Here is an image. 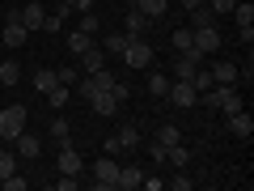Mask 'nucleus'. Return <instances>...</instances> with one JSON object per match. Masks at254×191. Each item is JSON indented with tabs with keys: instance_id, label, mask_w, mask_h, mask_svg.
Instances as JSON below:
<instances>
[{
	"instance_id": "nucleus-13",
	"label": "nucleus",
	"mask_w": 254,
	"mask_h": 191,
	"mask_svg": "<svg viewBox=\"0 0 254 191\" xmlns=\"http://www.w3.org/2000/svg\"><path fill=\"white\" fill-rule=\"evenodd\" d=\"M225 119H229V132H233L237 140H250V136H254V119L246 115V110H237V115H225Z\"/></svg>"
},
{
	"instance_id": "nucleus-19",
	"label": "nucleus",
	"mask_w": 254,
	"mask_h": 191,
	"mask_svg": "<svg viewBox=\"0 0 254 191\" xmlns=\"http://www.w3.org/2000/svg\"><path fill=\"white\" fill-rule=\"evenodd\" d=\"M165 162L178 166V170H187V166H190V149L182 145V140H178V145H165Z\"/></svg>"
},
{
	"instance_id": "nucleus-36",
	"label": "nucleus",
	"mask_w": 254,
	"mask_h": 191,
	"mask_svg": "<svg viewBox=\"0 0 254 191\" xmlns=\"http://www.w3.org/2000/svg\"><path fill=\"white\" fill-rule=\"evenodd\" d=\"M165 187H170V191H190V187H195V179H187V174L178 170V174H174L170 183H165Z\"/></svg>"
},
{
	"instance_id": "nucleus-43",
	"label": "nucleus",
	"mask_w": 254,
	"mask_h": 191,
	"mask_svg": "<svg viewBox=\"0 0 254 191\" xmlns=\"http://www.w3.org/2000/svg\"><path fill=\"white\" fill-rule=\"evenodd\" d=\"M55 191H76V174H64V179H55Z\"/></svg>"
},
{
	"instance_id": "nucleus-44",
	"label": "nucleus",
	"mask_w": 254,
	"mask_h": 191,
	"mask_svg": "<svg viewBox=\"0 0 254 191\" xmlns=\"http://www.w3.org/2000/svg\"><path fill=\"white\" fill-rule=\"evenodd\" d=\"M182 9H187V13L190 9H203V0H182Z\"/></svg>"
},
{
	"instance_id": "nucleus-20",
	"label": "nucleus",
	"mask_w": 254,
	"mask_h": 191,
	"mask_svg": "<svg viewBox=\"0 0 254 191\" xmlns=\"http://www.w3.org/2000/svg\"><path fill=\"white\" fill-rule=\"evenodd\" d=\"M47 102H51V110H64L68 106V102H72V85H55L51 94H43Z\"/></svg>"
},
{
	"instance_id": "nucleus-1",
	"label": "nucleus",
	"mask_w": 254,
	"mask_h": 191,
	"mask_svg": "<svg viewBox=\"0 0 254 191\" xmlns=\"http://www.w3.org/2000/svg\"><path fill=\"white\" fill-rule=\"evenodd\" d=\"M93 179H98L93 183L98 191H119V162L110 153H102L98 162H93Z\"/></svg>"
},
{
	"instance_id": "nucleus-45",
	"label": "nucleus",
	"mask_w": 254,
	"mask_h": 191,
	"mask_svg": "<svg viewBox=\"0 0 254 191\" xmlns=\"http://www.w3.org/2000/svg\"><path fill=\"white\" fill-rule=\"evenodd\" d=\"M60 4H68V9H72V4H76V0H60Z\"/></svg>"
},
{
	"instance_id": "nucleus-34",
	"label": "nucleus",
	"mask_w": 254,
	"mask_h": 191,
	"mask_svg": "<svg viewBox=\"0 0 254 191\" xmlns=\"http://www.w3.org/2000/svg\"><path fill=\"white\" fill-rule=\"evenodd\" d=\"M190 47H195V43H190V26L187 30H174V51H190Z\"/></svg>"
},
{
	"instance_id": "nucleus-8",
	"label": "nucleus",
	"mask_w": 254,
	"mask_h": 191,
	"mask_svg": "<svg viewBox=\"0 0 254 191\" xmlns=\"http://www.w3.org/2000/svg\"><path fill=\"white\" fill-rule=\"evenodd\" d=\"M89 106H93V115H102V119H115L119 110H123V102H119L110 90H102V94H93V98H89Z\"/></svg>"
},
{
	"instance_id": "nucleus-31",
	"label": "nucleus",
	"mask_w": 254,
	"mask_h": 191,
	"mask_svg": "<svg viewBox=\"0 0 254 191\" xmlns=\"http://www.w3.org/2000/svg\"><path fill=\"white\" fill-rule=\"evenodd\" d=\"M212 21H216V13H212V9H190V30L212 26Z\"/></svg>"
},
{
	"instance_id": "nucleus-11",
	"label": "nucleus",
	"mask_w": 254,
	"mask_h": 191,
	"mask_svg": "<svg viewBox=\"0 0 254 191\" xmlns=\"http://www.w3.org/2000/svg\"><path fill=\"white\" fill-rule=\"evenodd\" d=\"M208 73H212V81H216V85H237V81H242V77H237L242 68H237L233 60H216Z\"/></svg>"
},
{
	"instance_id": "nucleus-42",
	"label": "nucleus",
	"mask_w": 254,
	"mask_h": 191,
	"mask_svg": "<svg viewBox=\"0 0 254 191\" xmlns=\"http://www.w3.org/2000/svg\"><path fill=\"white\" fill-rule=\"evenodd\" d=\"M233 4H237V0H208V9L216 13V17H220V13H233Z\"/></svg>"
},
{
	"instance_id": "nucleus-14",
	"label": "nucleus",
	"mask_w": 254,
	"mask_h": 191,
	"mask_svg": "<svg viewBox=\"0 0 254 191\" xmlns=\"http://www.w3.org/2000/svg\"><path fill=\"white\" fill-rule=\"evenodd\" d=\"M13 145H17V157H21V162H34V157L43 153V140H38V136H30V132H21V136L13 140Z\"/></svg>"
},
{
	"instance_id": "nucleus-25",
	"label": "nucleus",
	"mask_w": 254,
	"mask_h": 191,
	"mask_svg": "<svg viewBox=\"0 0 254 191\" xmlns=\"http://www.w3.org/2000/svg\"><path fill=\"white\" fill-rule=\"evenodd\" d=\"M68 13H72V9H68V4H60V9H55L51 17L43 21V30H47V34H60V30H64V17H68Z\"/></svg>"
},
{
	"instance_id": "nucleus-24",
	"label": "nucleus",
	"mask_w": 254,
	"mask_h": 191,
	"mask_svg": "<svg viewBox=\"0 0 254 191\" xmlns=\"http://www.w3.org/2000/svg\"><path fill=\"white\" fill-rule=\"evenodd\" d=\"M233 17H237V30L254 26V4H250V0H237V4H233Z\"/></svg>"
},
{
	"instance_id": "nucleus-32",
	"label": "nucleus",
	"mask_w": 254,
	"mask_h": 191,
	"mask_svg": "<svg viewBox=\"0 0 254 191\" xmlns=\"http://www.w3.org/2000/svg\"><path fill=\"white\" fill-rule=\"evenodd\" d=\"M190 85H195L199 94H208V90H212L216 81H212V73H208V68H195V77H190Z\"/></svg>"
},
{
	"instance_id": "nucleus-18",
	"label": "nucleus",
	"mask_w": 254,
	"mask_h": 191,
	"mask_svg": "<svg viewBox=\"0 0 254 191\" xmlns=\"http://www.w3.org/2000/svg\"><path fill=\"white\" fill-rule=\"evenodd\" d=\"M47 136H51L55 145H72V127H68V119L55 115V119H51V127H47Z\"/></svg>"
},
{
	"instance_id": "nucleus-39",
	"label": "nucleus",
	"mask_w": 254,
	"mask_h": 191,
	"mask_svg": "<svg viewBox=\"0 0 254 191\" xmlns=\"http://www.w3.org/2000/svg\"><path fill=\"white\" fill-rule=\"evenodd\" d=\"M102 153H110V157H119V153H123V145H119V136H115V132H110V136L102 140Z\"/></svg>"
},
{
	"instance_id": "nucleus-30",
	"label": "nucleus",
	"mask_w": 254,
	"mask_h": 191,
	"mask_svg": "<svg viewBox=\"0 0 254 191\" xmlns=\"http://www.w3.org/2000/svg\"><path fill=\"white\" fill-rule=\"evenodd\" d=\"M165 90H170V77H165V73L148 77V94H153V98H165Z\"/></svg>"
},
{
	"instance_id": "nucleus-16",
	"label": "nucleus",
	"mask_w": 254,
	"mask_h": 191,
	"mask_svg": "<svg viewBox=\"0 0 254 191\" xmlns=\"http://www.w3.org/2000/svg\"><path fill=\"white\" fill-rule=\"evenodd\" d=\"M144 30H148V17L131 4V9H127V30H123V34H127V38H144Z\"/></svg>"
},
{
	"instance_id": "nucleus-28",
	"label": "nucleus",
	"mask_w": 254,
	"mask_h": 191,
	"mask_svg": "<svg viewBox=\"0 0 254 191\" xmlns=\"http://www.w3.org/2000/svg\"><path fill=\"white\" fill-rule=\"evenodd\" d=\"M76 30H81V34H89V38H98V30H102L98 13H81V21H76Z\"/></svg>"
},
{
	"instance_id": "nucleus-10",
	"label": "nucleus",
	"mask_w": 254,
	"mask_h": 191,
	"mask_svg": "<svg viewBox=\"0 0 254 191\" xmlns=\"http://www.w3.org/2000/svg\"><path fill=\"white\" fill-rule=\"evenodd\" d=\"M30 38V30L21 26V17H17V9H9V17H4V43L9 47H21Z\"/></svg>"
},
{
	"instance_id": "nucleus-40",
	"label": "nucleus",
	"mask_w": 254,
	"mask_h": 191,
	"mask_svg": "<svg viewBox=\"0 0 254 191\" xmlns=\"http://www.w3.org/2000/svg\"><path fill=\"white\" fill-rule=\"evenodd\" d=\"M0 187H4V191H26L30 183H26V179H17V174H9V179H0Z\"/></svg>"
},
{
	"instance_id": "nucleus-6",
	"label": "nucleus",
	"mask_w": 254,
	"mask_h": 191,
	"mask_svg": "<svg viewBox=\"0 0 254 191\" xmlns=\"http://www.w3.org/2000/svg\"><path fill=\"white\" fill-rule=\"evenodd\" d=\"M190 43H195V51L199 55H212V51H220V30H216V21L212 26H199V30H190Z\"/></svg>"
},
{
	"instance_id": "nucleus-7",
	"label": "nucleus",
	"mask_w": 254,
	"mask_h": 191,
	"mask_svg": "<svg viewBox=\"0 0 254 191\" xmlns=\"http://www.w3.org/2000/svg\"><path fill=\"white\" fill-rule=\"evenodd\" d=\"M119 145H123V153H136L140 145H144V132H140V123H131V119H123V123H119Z\"/></svg>"
},
{
	"instance_id": "nucleus-46",
	"label": "nucleus",
	"mask_w": 254,
	"mask_h": 191,
	"mask_svg": "<svg viewBox=\"0 0 254 191\" xmlns=\"http://www.w3.org/2000/svg\"><path fill=\"white\" fill-rule=\"evenodd\" d=\"M4 145H9V140H4V136H0V149H4Z\"/></svg>"
},
{
	"instance_id": "nucleus-9",
	"label": "nucleus",
	"mask_w": 254,
	"mask_h": 191,
	"mask_svg": "<svg viewBox=\"0 0 254 191\" xmlns=\"http://www.w3.org/2000/svg\"><path fill=\"white\" fill-rule=\"evenodd\" d=\"M17 17H21V26H26V30H43V21H47L43 0H26V4L17 9Z\"/></svg>"
},
{
	"instance_id": "nucleus-41",
	"label": "nucleus",
	"mask_w": 254,
	"mask_h": 191,
	"mask_svg": "<svg viewBox=\"0 0 254 191\" xmlns=\"http://www.w3.org/2000/svg\"><path fill=\"white\" fill-rule=\"evenodd\" d=\"M110 94H115L119 102H127V98H131V85H127V81H119V77H115V85H110Z\"/></svg>"
},
{
	"instance_id": "nucleus-37",
	"label": "nucleus",
	"mask_w": 254,
	"mask_h": 191,
	"mask_svg": "<svg viewBox=\"0 0 254 191\" xmlns=\"http://www.w3.org/2000/svg\"><path fill=\"white\" fill-rule=\"evenodd\" d=\"M140 149H144V153H148V157H153V162H157V166H161V162H165V145H161V140H153V145H140Z\"/></svg>"
},
{
	"instance_id": "nucleus-3",
	"label": "nucleus",
	"mask_w": 254,
	"mask_h": 191,
	"mask_svg": "<svg viewBox=\"0 0 254 191\" xmlns=\"http://www.w3.org/2000/svg\"><path fill=\"white\" fill-rule=\"evenodd\" d=\"M203 60H208V55H199L195 47H190V51H174V81H190L195 68H203Z\"/></svg>"
},
{
	"instance_id": "nucleus-21",
	"label": "nucleus",
	"mask_w": 254,
	"mask_h": 191,
	"mask_svg": "<svg viewBox=\"0 0 254 191\" xmlns=\"http://www.w3.org/2000/svg\"><path fill=\"white\" fill-rule=\"evenodd\" d=\"M55 85H60V77H55V68H38V73H34V90H38V94H51Z\"/></svg>"
},
{
	"instance_id": "nucleus-38",
	"label": "nucleus",
	"mask_w": 254,
	"mask_h": 191,
	"mask_svg": "<svg viewBox=\"0 0 254 191\" xmlns=\"http://www.w3.org/2000/svg\"><path fill=\"white\" fill-rule=\"evenodd\" d=\"M55 77H60V85H76V68H72V64H64V68H55Z\"/></svg>"
},
{
	"instance_id": "nucleus-4",
	"label": "nucleus",
	"mask_w": 254,
	"mask_h": 191,
	"mask_svg": "<svg viewBox=\"0 0 254 191\" xmlns=\"http://www.w3.org/2000/svg\"><path fill=\"white\" fill-rule=\"evenodd\" d=\"M165 98H170V102H174L178 110H190V106H199V90H195L190 81H170Z\"/></svg>"
},
{
	"instance_id": "nucleus-23",
	"label": "nucleus",
	"mask_w": 254,
	"mask_h": 191,
	"mask_svg": "<svg viewBox=\"0 0 254 191\" xmlns=\"http://www.w3.org/2000/svg\"><path fill=\"white\" fill-rule=\"evenodd\" d=\"M17 149H0V179H9V174H17Z\"/></svg>"
},
{
	"instance_id": "nucleus-29",
	"label": "nucleus",
	"mask_w": 254,
	"mask_h": 191,
	"mask_svg": "<svg viewBox=\"0 0 254 191\" xmlns=\"http://www.w3.org/2000/svg\"><path fill=\"white\" fill-rule=\"evenodd\" d=\"M157 140H161V145H178V140H182L178 123H161V127H157Z\"/></svg>"
},
{
	"instance_id": "nucleus-27",
	"label": "nucleus",
	"mask_w": 254,
	"mask_h": 191,
	"mask_svg": "<svg viewBox=\"0 0 254 191\" xmlns=\"http://www.w3.org/2000/svg\"><path fill=\"white\" fill-rule=\"evenodd\" d=\"M17 81H21L17 60H4V64H0V85H17Z\"/></svg>"
},
{
	"instance_id": "nucleus-2",
	"label": "nucleus",
	"mask_w": 254,
	"mask_h": 191,
	"mask_svg": "<svg viewBox=\"0 0 254 191\" xmlns=\"http://www.w3.org/2000/svg\"><path fill=\"white\" fill-rule=\"evenodd\" d=\"M21 132H26V106H4L0 110V136L13 145Z\"/></svg>"
},
{
	"instance_id": "nucleus-33",
	"label": "nucleus",
	"mask_w": 254,
	"mask_h": 191,
	"mask_svg": "<svg viewBox=\"0 0 254 191\" xmlns=\"http://www.w3.org/2000/svg\"><path fill=\"white\" fill-rule=\"evenodd\" d=\"M123 47H127V34H110L106 43H102V51L106 55H123Z\"/></svg>"
},
{
	"instance_id": "nucleus-5",
	"label": "nucleus",
	"mask_w": 254,
	"mask_h": 191,
	"mask_svg": "<svg viewBox=\"0 0 254 191\" xmlns=\"http://www.w3.org/2000/svg\"><path fill=\"white\" fill-rule=\"evenodd\" d=\"M123 60H127V68H153V47H148L144 38H127Z\"/></svg>"
},
{
	"instance_id": "nucleus-17",
	"label": "nucleus",
	"mask_w": 254,
	"mask_h": 191,
	"mask_svg": "<svg viewBox=\"0 0 254 191\" xmlns=\"http://www.w3.org/2000/svg\"><path fill=\"white\" fill-rule=\"evenodd\" d=\"M76 60H81V68H85V73H98V68H106V51H102V43H93L89 51H85V55H76Z\"/></svg>"
},
{
	"instance_id": "nucleus-22",
	"label": "nucleus",
	"mask_w": 254,
	"mask_h": 191,
	"mask_svg": "<svg viewBox=\"0 0 254 191\" xmlns=\"http://www.w3.org/2000/svg\"><path fill=\"white\" fill-rule=\"evenodd\" d=\"M136 9H140V13H144V17H148V21H157V17H161V13H165V9H170V0H136Z\"/></svg>"
},
{
	"instance_id": "nucleus-35",
	"label": "nucleus",
	"mask_w": 254,
	"mask_h": 191,
	"mask_svg": "<svg viewBox=\"0 0 254 191\" xmlns=\"http://www.w3.org/2000/svg\"><path fill=\"white\" fill-rule=\"evenodd\" d=\"M242 110V94H237V85H233V94L225 98V106H220V115H237Z\"/></svg>"
},
{
	"instance_id": "nucleus-12",
	"label": "nucleus",
	"mask_w": 254,
	"mask_h": 191,
	"mask_svg": "<svg viewBox=\"0 0 254 191\" xmlns=\"http://www.w3.org/2000/svg\"><path fill=\"white\" fill-rule=\"evenodd\" d=\"M55 166H60V174H81V170H85L81 153H76L72 145H60V157H55Z\"/></svg>"
},
{
	"instance_id": "nucleus-26",
	"label": "nucleus",
	"mask_w": 254,
	"mask_h": 191,
	"mask_svg": "<svg viewBox=\"0 0 254 191\" xmlns=\"http://www.w3.org/2000/svg\"><path fill=\"white\" fill-rule=\"evenodd\" d=\"M89 47H93L89 34H81V30H72V34H68V51H72V55H85Z\"/></svg>"
},
{
	"instance_id": "nucleus-15",
	"label": "nucleus",
	"mask_w": 254,
	"mask_h": 191,
	"mask_svg": "<svg viewBox=\"0 0 254 191\" xmlns=\"http://www.w3.org/2000/svg\"><path fill=\"white\" fill-rule=\"evenodd\" d=\"M144 183V170L140 166H119V191H136Z\"/></svg>"
}]
</instances>
